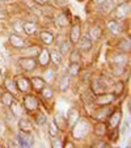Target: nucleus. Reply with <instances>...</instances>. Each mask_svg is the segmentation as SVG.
I'll use <instances>...</instances> for the list:
<instances>
[{
    "label": "nucleus",
    "mask_w": 131,
    "mask_h": 148,
    "mask_svg": "<svg viewBox=\"0 0 131 148\" xmlns=\"http://www.w3.org/2000/svg\"><path fill=\"white\" fill-rule=\"evenodd\" d=\"M115 17L117 18H125L126 16H128L130 13V3H123V4H119L118 7H115Z\"/></svg>",
    "instance_id": "1a4fd4ad"
},
{
    "label": "nucleus",
    "mask_w": 131,
    "mask_h": 148,
    "mask_svg": "<svg viewBox=\"0 0 131 148\" xmlns=\"http://www.w3.org/2000/svg\"><path fill=\"white\" fill-rule=\"evenodd\" d=\"M71 51V42L68 43V42H63L60 46V51L59 53L62 54V55H66V54H68Z\"/></svg>",
    "instance_id": "f704fd0d"
},
{
    "label": "nucleus",
    "mask_w": 131,
    "mask_h": 148,
    "mask_svg": "<svg viewBox=\"0 0 131 148\" xmlns=\"http://www.w3.org/2000/svg\"><path fill=\"white\" fill-rule=\"evenodd\" d=\"M0 1H9V0H0Z\"/></svg>",
    "instance_id": "8fccbe9b"
},
{
    "label": "nucleus",
    "mask_w": 131,
    "mask_h": 148,
    "mask_svg": "<svg viewBox=\"0 0 131 148\" xmlns=\"http://www.w3.org/2000/svg\"><path fill=\"white\" fill-rule=\"evenodd\" d=\"M121 122V112H113L112 114L109 115V121H108V127L109 129H115Z\"/></svg>",
    "instance_id": "9b49d317"
},
{
    "label": "nucleus",
    "mask_w": 131,
    "mask_h": 148,
    "mask_svg": "<svg viewBox=\"0 0 131 148\" xmlns=\"http://www.w3.org/2000/svg\"><path fill=\"white\" fill-rule=\"evenodd\" d=\"M112 70H113V75H115V76H121L123 72H125V67L118 66V64H113Z\"/></svg>",
    "instance_id": "c9c22d12"
},
{
    "label": "nucleus",
    "mask_w": 131,
    "mask_h": 148,
    "mask_svg": "<svg viewBox=\"0 0 131 148\" xmlns=\"http://www.w3.org/2000/svg\"><path fill=\"white\" fill-rule=\"evenodd\" d=\"M24 106H25V109L28 110V112H36L39 108V102L34 96L26 95L25 97H24Z\"/></svg>",
    "instance_id": "39448f33"
},
{
    "label": "nucleus",
    "mask_w": 131,
    "mask_h": 148,
    "mask_svg": "<svg viewBox=\"0 0 131 148\" xmlns=\"http://www.w3.org/2000/svg\"><path fill=\"white\" fill-rule=\"evenodd\" d=\"M109 113H112V110L109 109V105H106V106H101V109H98L97 112H95L93 117H95L97 121H105L106 118L110 115Z\"/></svg>",
    "instance_id": "ddd939ff"
},
{
    "label": "nucleus",
    "mask_w": 131,
    "mask_h": 148,
    "mask_svg": "<svg viewBox=\"0 0 131 148\" xmlns=\"http://www.w3.org/2000/svg\"><path fill=\"white\" fill-rule=\"evenodd\" d=\"M108 29L110 32H112L113 34H115V36H118V34H121L123 32V28H122V25H121L119 23H117L115 20H113V21H108Z\"/></svg>",
    "instance_id": "f3484780"
},
{
    "label": "nucleus",
    "mask_w": 131,
    "mask_h": 148,
    "mask_svg": "<svg viewBox=\"0 0 131 148\" xmlns=\"http://www.w3.org/2000/svg\"><path fill=\"white\" fill-rule=\"evenodd\" d=\"M98 9H100V12L102 14L112 13L113 9H114V0H104L102 3L100 4Z\"/></svg>",
    "instance_id": "f8f14e48"
},
{
    "label": "nucleus",
    "mask_w": 131,
    "mask_h": 148,
    "mask_svg": "<svg viewBox=\"0 0 131 148\" xmlns=\"http://www.w3.org/2000/svg\"><path fill=\"white\" fill-rule=\"evenodd\" d=\"M37 4H39V5H45V4L49 3V0H34Z\"/></svg>",
    "instance_id": "c03bdc74"
},
{
    "label": "nucleus",
    "mask_w": 131,
    "mask_h": 148,
    "mask_svg": "<svg viewBox=\"0 0 131 148\" xmlns=\"http://www.w3.org/2000/svg\"><path fill=\"white\" fill-rule=\"evenodd\" d=\"M51 145H53L54 148H62V147H63V142L55 136L53 140H51Z\"/></svg>",
    "instance_id": "a19ab883"
},
{
    "label": "nucleus",
    "mask_w": 131,
    "mask_h": 148,
    "mask_svg": "<svg viewBox=\"0 0 131 148\" xmlns=\"http://www.w3.org/2000/svg\"><path fill=\"white\" fill-rule=\"evenodd\" d=\"M123 92H125V83H123V81H118V83H115L114 89H113V95L117 97V96L122 95Z\"/></svg>",
    "instance_id": "c85d7f7f"
},
{
    "label": "nucleus",
    "mask_w": 131,
    "mask_h": 148,
    "mask_svg": "<svg viewBox=\"0 0 131 148\" xmlns=\"http://www.w3.org/2000/svg\"><path fill=\"white\" fill-rule=\"evenodd\" d=\"M71 63H79L81 60V54L80 51H72L71 53Z\"/></svg>",
    "instance_id": "58836bf2"
},
{
    "label": "nucleus",
    "mask_w": 131,
    "mask_h": 148,
    "mask_svg": "<svg viewBox=\"0 0 131 148\" xmlns=\"http://www.w3.org/2000/svg\"><path fill=\"white\" fill-rule=\"evenodd\" d=\"M8 39H9V43L16 49H23L25 46V41L20 36H17V34H11Z\"/></svg>",
    "instance_id": "2eb2a0df"
},
{
    "label": "nucleus",
    "mask_w": 131,
    "mask_h": 148,
    "mask_svg": "<svg viewBox=\"0 0 131 148\" xmlns=\"http://www.w3.org/2000/svg\"><path fill=\"white\" fill-rule=\"evenodd\" d=\"M9 106H11V114H14V115H17V114H20V113H21V106H20L19 103L17 102H12L11 105H9Z\"/></svg>",
    "instance_id": "4c0bfd02"
},
{
    "label": "nucleus",
    "mask_w": 131,
    "mask_h": 148,
    "mask_svg": "<svg viewBox=\"0 0 131 148\" xmlns=\"http://www.w3.org/2000/svg\"><path fill=\"white\" fill-rule=\"evenodd\" d=\"M41 53L38 54V59H37V63H38L41 67H47L50 64V51L43 49V50H39Z\"/></svg>",
    "instance_id": "9d476101"
},
{
    "label": "nucleus",
    "mask_w": 131,
    "mask_h": 148,
    "mask_svg": "<svg viewBox=\"0 0 131 148\" xmlns=\"http://www.w3.org/2000/svg\"><path fill=\"white\" fill-rule=\"evenodd\" d=\"M23 32H25L28 36H33V34H36L37 33V25H36V23H30V21L25 23L23 25Z\"/></svg>",
    "instance_id": "aec40b11"
},
{
    "label": "nucleus",
    "mask_w": 131,
    "mask_h": 148,
    "mask_svg": "<svg viewBox=\"0 0 131 148\" xmlns=\"http://www.w3.org/2000/svg\"><path fill=\"white\" fill-rule=\"evenodd\" d=\"M70 87V76H64L60 80V85H59V89L60 90H67Z\"/></svg>",
    "instance_id": "473e14b6"
},
{
    "label": "nucleus",
    "mask_w": 131,
    "mask_h": 148,
    "mask_svg": "<svg viewBox=\"0 0 131 148\" xmlns=\"http://www.w3.org/2000/svg\"><path fill=\"white\" fill-rule=\"evenodd\" d=\"M56 24H58L60 28H64V26H67L68 25V18L66 14L60 13L58 17H56Z\"/></svg>",
    "instance_id": "7c9ffc66"
},
{
    "label": "nucleus",
    "mask_w": 131,
    "mask_h": 148,
    "mask_svg": "<svg viewBox=\"0 0 131 148\" xmlns=\"http://www.w3.org/2000/svg\"><path fill=\"white\" fill-rule=\"evenodd\" d=\"M49 134L51 135V138H55V136H58L59 135V129L55 126V123L54 122L49 126Z\"/></svg>",
    "instance_id": "e433bc0d"
},
{
    "label": "nucleus",
    "mask_w": 131,
    "mask_h": 148,
    "mask_svg": "<svg viewBox=\"0 0 131 148\" xmlns=\"http://www.w3.org/2000/svg\"><path fill=\"white\" fill-rule=\"evenodd\" d=\"M106 131H108V126L102 121H100V123H97L95 126V135H97L98 138H102L106 134Z\"/></svg>",
    "instance_id": "6ab92c4d"
},
{
    "label": "nucleus",
    "mask_w": 131,
    "mask_h": 148,
    "mask_svg": "<svg viewBox=\"0 0 131 148\" xmlns=\"http://www.w3.org/2000/svg\"><path fill=\"white\" fill-rule=\"evenodd\" d=\"M0 9H4V8H3V7H0Z\"/></svg>",
    "instance_id": "3c124183"
},
{
    "label": "nucleus",
    "mask_w": 131,
    "mask_h": 148,
    "mask_svg": "<svg viewBox=\"0 0 131 148\" xmlns=\"http://www.w3.org/2000/svg\"><path fill=\"white\" fill-rule=\"evenodd\" d=\"M20 66L24 71H33L37 67V60L33 59L32 56H25V58H21L19 60Z\"/></svg>",
    "instance_id": "423d86ee"
},
{
    "label": "nucleus",
    "mask_w": 131,
    "mask_h": 148,
    "mask_svg": "<svg viewBox=\"0 0 131 148\" xmlns=\"http://www.w3.org/2000/svg\"><path fill=\"white\" fill-rule=\"evenodd\" d=\"M115 100V96L113 93H101V95H97L95 100V103L98 105V106H106V105H110L113 101Z\"/></svg>",
    "instance_id": "7ed1b4c3"
},
{
    "label": "nucleus",
    "mask_w": 131,
    "mask_h": 148,
    "mask_svg": "<svg viewBox=\"0 0 131 148\" xmlns=\"http://www.w3.org/2000/svg\"><path fill=\"white\" fill-rule=\"evenodd\" d=\"M0 100H1V103H3L4 106H9L14 101V97L11 92H4L3 95H1V97H0Z\"/></svg>",
    "instance_id": "4be33fe9"
},
{
    "label": "nucleus",
    "mask_w": 131,
    "mask_h": 148,
    "mask_svg": "<svg viewBox=\"0 0 131 148\" xmlns=\"http://www.w3.org/2000/svg\"><path fill=\"white\" fill-rule=\"evenodd\" d=\"M80 41V51H84V53H86V51H89L91 49H92V39L89 38L88 36H85L84 38L79 39Z\"/></svg>",
    "instance_id": "a211bd4d"
},
{
    "label": "nucleus",
    "mask_w": 131,
    "mask_h": 148,
    "mask_svg": "<svg viewBox=\"0 0 131 148\" xmlns=\"http://www.w3.org/2000/svg\"><path fill=\"white\" fill-rule=\"evenodd\" d=\"M109 88V84L106 83V79L104 80V77L98 79V80L93 81L92 83V92L95 93L96 96L97 95H101V93H105Z\"/></svg>",
    "instance_id": "20e7f679"
},
{
    "label": "nucleus",
    "mask_w": 131,
    "mask_h": 148,
    "mask_svg": "<svg viewBox=\"0 0 131 148\" xmlns=\"http://www.w3.org/2000/svg\"><path fill=\"white\" fill-rule=\"evenodd\" d=\"M79 119V112L78 109H71L70 112H68V125H73V123L76 122V121Z\"/></svg>",
    "instance_id": "cd10ccee"
},
{
    "label": "nucleus",
    "mask_w": 131,
    "mask_h": 148,
    "mask_svg": "<svg viewBox=\"0 0 131 148\" xmlns=\"http://www.w3.org/2000/svg\"><path fill=\"white\" fill-rule=\"evenodd\" d=\"M63 60V55H62L59 51L53 50V53H50V62H53L55 66H59Z\"/></svg>",
    "instance_id": "b1692460"
},
{
    "label": "nucleus",
    "mask_w": 131,
    "mask_h": 148,
    "mask_svg": "<svg viewBox=\"0 0 131 148\" xmlns=\"http://www.w3.org/2000/svg\"><path fill=\"white\" fill-rule=\"evenodd\" d=\"M63 147H68V148H71V147H73V145H72V143H70V142H68L67 144H66V145H63Z\"/></svg>",
    "instance_id": "09e8293b"
},
{
    "label": "nucleus",
    "mask_w": 131,
    "mask_h": 148,
    "mask_svg": "<svg viewBox=\"0 0 131 148\" xmlns=\"http://www.w3.org/2000/svg\"><path fill=\"white\" fill-rule=\"evenodd\" d=\"M39 38H41V41L43 42L45 45H53V42H54V36L50 32H41Z\"/></svg>",
    "instance_id": "412c9836"
},
{
    "label": "nucleus",
    "mask_w": 131,
    "mask_h": 148,
    "mask_svg": "<svg viewBox=\"0 0 131 148\" xmlns=\"http://www.w3.org/2000/svg\"><path fill=\"white\" fill-rule=\"evenodd\" d=\"M79 72H80V66H79V63H71L70 68H68V75L78 76Z\"/></svg>",
    "instance_id": "c756f323"
},
{
    "label": "nucleus",
    "mask_w": 131,
    "mask_h": 148,
    "mask_svg": "<svg viewBox=\"0 0 131 148\" xmlns=\"http://www.w3.org/2000/svg\"><path fill=\"white\" fill-rule=\"evenodd\" d=\"M45 9H43V14H46V16H53L54 14V7H50L47 5V4H45Z\"/></svg>",
    "instance_id": "79ce46f5"
},
{
    "label": "nucleus",
    "mask_w": 131,
    "mask_h": 148,
    "mask_svg": "<svg viewBox=\"0 0 131 148\" xmlns=\"http://www.w3.org/2000/svg\"><path fill=\"white\" fill-rule=\"evenodd\" d=\"M46 115L43 114V113H39V114H37V118H36V122H37V125H39V126H43L46 123Z\"/></svg>",
    "instance_id": "ea45409f"
},
{
    "label": "nucleus",
    "mask_w": 131,
    "mask_h": 148,
    "mask_svg": "<svg viewBox=\"0 0 131 148\" xmlns=\"http://www.w3.org/2000/svg\"><path fill=\"white\" fill-rule=\"evenodd\" d=\"M93 147H97V148H100V147H106V143H104V142H100V143H96Z\"/></svg>",
    "instance_id": "a18cd8bd"
},
{
    "label": "nucleus",
    "mask_w": 131,
    "mask_h": 148,
    "mask_svg": "<svg viewBox=\"0 0 131 148\" xmlns=\"http://www.w3.org/2000/svg\"><path fill=\"white\" fill-rule=\"evenodd\" d=\"M34 144V136L30 134V132H26V131H21L20 130V134H19V145L23 148H30L33 147Z\"/></svg>",
    "instance_id": "f03ea898"
},
{
    "label": "nucleus",
    "mask_w": 131,
    "mask_h": 148,
    "mask_svg": "<svg viewBox=\"0 0 131 148\" xmlns=\"http://www.w3.org/2000/svg\"><path fill=\"white\" fill-rule=\"evenodd\" d=\"M130 47H131V45H130V41H128V39H122L121 43L118 45V49H119L122 53H127V51H130Z\"/></svg>",
    "instance_id": "2f4dec72"
},
{
    "label": "nucleus",
    "mask_w": 131,
    "mask_h": 148,
    "mask_svg": "<svg viewBox=\"0 0 131 148\" xmlns=\"http://www.w3.org/2000/svg\"><path fill=\"white\" fill-rule=\"evenodd\" d=\"M9 147H20V145H19V143H16V142L12 140V142H9Z\"/></svg>",
    "instance_id": "49530a36"
},
{
    "label": "nucleus",
    "mask_w": 131,
    "mask_h": 148,
    "mask_svg": "<svg viewBox=\"0 0 131 148\" xmlns=\"http://www.w3.org/2000/svg\"><path fill=\"white\" fill-rule=\"evenodd\" d=\"M41 92H42V96H43L45 98H47V100L53 98V95H54V93H53V89H51L50 87H46V85H45V87H43V89H42Z\"/></svg>",
    "instance_id": "72a5a7b5"
},
{
    "label": "nucleus",
    "mask_w": 131,
    "mask_h": 148,
    "mask_svg": "<svg viewBox=\"0 0 131 148\" xmlns=\"http://www.w3.org/2000/svg\"><path fill=\"white\" fill-rule=\"evenodd\" d=\"M16 87L19 89V92L28 93L30 90V80L24 77V76H19L16 80Z\"/></svg>",
    "instance_id": "0eeeda50"
},
{
    "label": "nucleus",
    "mask_w": 131,
    "mask_h": 148,
    "mask_svg": "<svg viewBox=\"0 0 131 148\" xmlns=\"http://www.w3.org/2000/svg\"><path fill=\"white\" fill-rule=\"evenodd\" d=\"M46 85L45 80L42 77H38V76H36V77H32L30 79V87L33 88L34 90H37V92H41L42 89H43V87Z\"/></svg>",
    "instance_id": "4468645a"
},
{
    "label": "nucleus",
    "mask_w": 131,
    "mask_h": 148,
    "mask_svg": "<svg viewBox=\"0 0 131 148\" xmlns=\"http://www.w3.org/2000/svg\"><path fill=\"white\" fill-rule=\"evenodd\" d=\"M101 34H102V30H101V28H98V26H93V28H91L89 36H88V37H89L92 41H97V39L101 37Z\"/></svg>",
    "instance_id": "bb28decb"
},
{
    "label": "nucleus",
    "mask_w": 131,
    "mask_h": 148,
    "mask_svg": "<svg viewBox=\"0 0 131 148\" xmlns=\"http://www.w3.org/2000/svg\"><path fill=\"white\" fill-rule=\"evenodd\" d=\"M54 123H55V126L59 129V131L66 130V129H67V126H68L67 119H66V118H64L62 114H56L55 117H54Z\"/></svg>",
    "instance_id": "dca6fc26"
},
{
    "label": "nucleus",
    "mask_w": 131,
    "mask_h": 148,
    "mask_svg": "<svg viewBox=\"0 0 131 148\" xmlns=\"http://www.w3.org/2000/svg\"><path fill=\"white\" fill-rule=\"evenodd\" d=\"M79 1H83V0H79Z\"/></svg>",
    "instance_id": "603ef678"
},
{
    "label": "nucleus",
    "mask_w": 131,
    "mask_h": 148,
    "mask_svg": "<svg viewBox=\"0 0 131 148\" xmlns=\"http://www.w3.org/2000/svg\"><path fill=\"white\" fill-rule=\"evenodd\" d=\"M7 17H8V14H7V12L4 11V9H0V20H5Z\"/></svg>",
    "instance_id": "37998d69"
},
{
    "label": "nucleus",
    "mask_w": 131,
    "mask_h": 148,
    "mask_svg": "<svg viewBox=\"0 0 131 148\" xmlns=\"http://www.w3.org/2000/svg\"><path fill=\"white\" fill-rule=\"evenodd\" d=\"M127 56L125 54H118V55L114 56V60H113V64H118V66H122V67H126L127 64Z\"/></svg>",
    "instance_id": "a878e982"
},
{
    "label": "nucleus",
    "mask_w": 131,
    "mask_h": 148,
    "mask_svg": "<svg viewBox=\"0 0 131 148\" xmlns=\"http://www.w3.org/2000/svg\"><path fill=\"white\" fill-rule=\"evenodd\" d=\"M56 3L59 5H63V4H67V0H56Z\"/></svg>",
    "instance_id": "de8ad7c7"
},
{
    "label": "nucleus",
    "mask_w": 131,
    "mask_h": 148,
    "mask_svg": "<svg viewBox=\"0 0 131 148\" xmlns=\"http://www.w3.org/2000/svg\"><path fill=\"white\" fill-rule=\"evenodd\" d=\"M81 37V25L80 23H76L72 25V28H71V32H70V42L71 43H78L79 39H80Z\"/></svg>",
    "instance_id": "6e6552de"
},
{
    "label": "nucleus",
    "mask_w": 131,
    "mask_h": 148,
    "mask_svg": "<svg viewBox=\"0 0 131 148\" xmlns=\"http://www.w3.org/2000/svg\"><path fill=\"white\" fill-rule=\"evenodd\" d=\"M19 127L21 131H26V132H30L33 130V126H32V122L29 119H20L19 122Z\"/></svg>",
    "instance_id": "5701e85b"
},
{
    "label": "nucleus",
    "mask_w": 131,
    "mask_h": 148,
    "mask_svg": "<svg viewBox=\"0 0 131 148\" xmlns=\"http://www.w3.org/2000/svg\"><path fill=\"white\" fill-rule=\"evenodd\" d=\"M4 85H5V88H7V90H8V92H11L12 95H17L19 89H17V87H16V81L11 80V79H5Z\"/></svg>",
    "instance_id": "393cba45"
},
{
    "label": "nucleus",
    "mask_w": 131,
    "mask_h": 148,
    "mask_svg": "<svg viewBox=\"0 0 131 148\" xmlns=\"http://www.w3.org/2000/svg\"><path fill=\"white\" fill-rule=\"evenodd\" d=\"M73 129H72V136L75 139H83L91 131V125L85 118H79L75 123H73Z\"/></svg>",
    "instance_id": "f257e3e1"
}]
</instances>
